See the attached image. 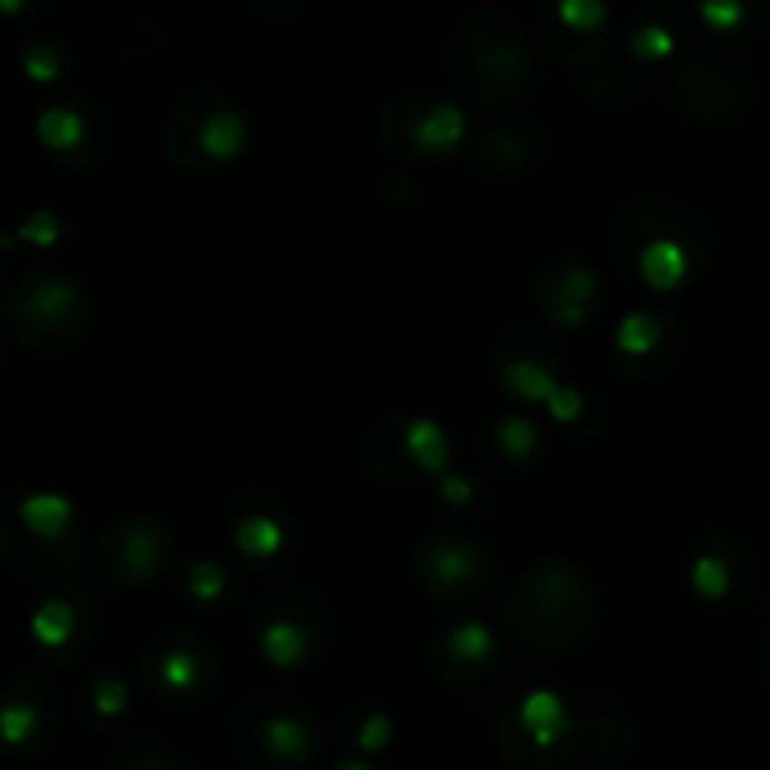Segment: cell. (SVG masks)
I'll return each mask as SVG.
<instances>
[{"instance_id": "cell-14", "label": "cell", "mask_w": 770, "mask_h": 770, "mask_svg": "<svg viewBox=\"0 0 770 770\" xmlns=\"http://www.w3.org/2000/svg\"><path fill=\"white\" fill-rule=\"evenodd\" d=\"M72 628H76V613H72V606L68 601H42L38 606V613L31 617V631L38 636V643H46V647H61L68 636H72Z\"/></svg>"}, {"instance_id": "cell-12", "label": "cell", "mask_w": 770, "mask_h": 770, "mask_svg": "<svg viewBox=\"0 0 770 770\" xmlns=\"http://www.w3.org/2000/svg\"><path fill=\"white\" fill-rule=\"evenodd\" d=\"M76 301H79V293L72 282L46 279L27 293V312H31L34 320H61V316L76 309Z\"/></svg>"}, {"instance_id": "cell-27", "label": "cell", "mask_w": 770, "mask_h": 770, "mask_svg": "<svg viewBox=\"0 0 770 770\" xmlns=\"http://www.w3.org/2000/svg\"><path fill=\"white\" fill-rule=\"evenodd\" d=\"M57 233H61V222H57L53 211H34L31 219L19 226V237H23V241H34V244H53Z\"/></svg>"}, {"instance_id": "cell-25", "label": "cell", "mask_w": 770, "mask_h": 770, "mask_svg": "<svg viewBox=\"0 0 770 770\" xmlns=\"http://www.w3.org/2000/svg\"><path fill=\"white\" fill-rule=\"evenodd\" d=\"M189 590L200 601H214L226 590V571L222 564H214V560H200V564H192L189 571Z\"/></svg>"}, {"instance_id": "cell-11", "label": "cell", "mask_w": 770, "mask_h": 770, "mask_svg": "<svg viewBox=\"0 0 770 770\" xmlns=\"http://www.w3.org/2000/svg\"><path fill=\"white\" fill-rule=\"evenodd\" d=\"M503 383H508V391H516L519 399H530V402H546L552 391H557V377L546 369V364H538V361H527V358H519V361H508V369L500 372Z\"/></svg>"}, {"instance_id": "cell-7", "label": "cell", "mask_w": 770, "mask_h": 770, "mask_svg": "<svg viewBox=\"0 0 770 770\" xmlns=\"http://www.w3.org/2000/svg\"><path fill=\"white\" fill-rule=\"evenodd\" d=\"M200 147L211 158H219V162H226V158H233V154H241V147H244V117L233 113V110L211 113L200 124Z\"/></svg>"}, {"instance_id": "cell-3", "label": "cell", "mask_w": 770, "mask_h": 770, "mask_svg": "<svg viewBox=\"0 0 770 770\" xmlns=\"http://www.w3.org/2000/svg\"><path fill=\"white\" fill-rule=\"evenodd\" d=\"M462 132H467V117H462L456 102L429 106L418 117V124H413V140H418L424 154H443L448 147H456L462 140Z\"/></svg>"}, {"instance_id": "cell-18", "label": "cell", "mask_w": 770, "mask_h": 770, "mask_svg": "<svg viewBox=\"0 0 770 770\" xmlns=\"http://www.w3.org/2000/svg\"><path fill=\"white\" fill-rule=\"evenodd\" d=\"M237 546L249 552V557H271L282 546V527L268 516H252L237 527Z\"/></svg>"}, {"instance_id": "cell-31", "label": "cell", "mask_w": 770, "mask_h": 770, "mask_svg": "<svg viewBox=\"0 0 770 770\" xmlns=\"http://www.w3.org/2000/svg\"><path fill=\"white\" fill-rule=\"evenodd\" d=\"M391 740V718L388 714H369L358 729V744L364 748V752H377V748H383Z\"/></svg>"}, {"instance_id": "cell-8", "label": "cell", "mask_w": 770, "mask_h": 770, "mask_svg": "<svg viewBox=\"0 0 770 770\" xmlns=\"http://www.w3.org/2000/svg\"><path fill=\"white\" fill-rule=\"evenodd\" d=\"M72 519V503L61 492H34L23 500V522L38 538H57Z\"/></svg>"}, {"instance_id": "cell-24", "label": "cell", "mask_w": 770, "mask_h": 770, "mask_svg": "<svg viewBox=\"0 0 770 770\" xmlns=\"http://www.w3.org/2000/svg\"><path fill=\"white\" fill-rule=\"evenodd\" d=\"M34 726H38V714L27 703H4V707H0V737H4L8 744L27 740L34 733Z\"/></svg>"}, {"instance_id": "cell-13", "label": "cell", "mask_w": 770, "mask_h": 770, "mask_svg": "<svg viewBox=\"0 0 770 770\" xmlns=\"http://www.w3.org/2000/svg\"><path fill=\"white\" fill-rule=\"evenodd\" d=\"M38 136L53 151H68V147L83 140V117L68 110V106H49V110L38 113Z\"/></svg>"}, {"instance_id": "cell-17", "label": "cell", "mask_w": 770, "mask_h": 770, "mask_svg": "<svg viewBox=\"0 0 770 770\" xmlns=\"http://www.w3.org/2000/svg\"><path fill=\"white\" fill-rule=\"evenodd\" d=\"M661 339V323L650 312H628L617 323V347L624 353H650Z\"/></svg>"}, {"instance_id": "cell-29", "label": "cell", "mask_w": 770, "mask_h": 770, "mask_svg": "<svg viewBox=\"0 0 770 770\" xmlns=\"http://www.w3.org/2000/svg\"><path fill=\"white\" fill-rule=\"evenodd\" d=\"M546 407L557 421H576L582 413V391L568 388V383H557V391L546 399Z\"/></svg>"}, {"instance_id": "cell-23", "label": "cell", "mask_w": 770, "mask_h": 770, "mask_svg": "<svg viewBox=\"0 0 770 770\" xmlns=\"http://www.w3.org/2000/svg\"><path fill=\"white\" fill-rule=\"evenodd\" d=\"M557 12L571 27V31H598V27L606 23V16H609L601 0H560Z\"/></svg>"}, {"instance_id": "cell-22", "label": "cell", "mask_w": 770, "mask_h": 770, "mask_svg": "<svg viewBox=\"0 0 770 770\" xmlns=\"http://www.w3.org/2000/svg\"><path fill=\"white\" fill-rule=\"evenodd\" d=\"M631 53L643 57V61H661V57L673 53V31L661 23H643L631 31Z\"/></svg>"}, {"instance_id": "cell-1", "label": "cell", "mask_w": 770, "mask_h": 770, "mask_svg": "<svg viewBox=\"0 0 770 770\" xmlns=\"http://www.w3.org/2000/svg\"><path fill=\"white\" fill-rule=\"evenodd\" d=\"M519 722L538 748H552L568 733V707H564V699L557 692H549V688H534V692L519 703Z\"/></svg>"}, {"instance_id": "cell-4", "label": "cell", "mask_w": 770, "mask_h": 770, "mask_svg": "<svg viewBox=\"0 0 770 770\" xmlns=\"http://www.w3.org/2000/svg\"><path fill=\"white\" fill-rule=\"evenodd\" d=\"M639 271L654 290H673L688 271V256L673 237H658V241H647L643 252H639Z\"/></svg>"}, {"instance_id": "cell-6", "label": "cell", "mask_w": 770, "mask_h": 770, "mask_svg": "<svg viewBox=\"0 0 770 770\" xmlns=\"http://www.w3.org/2000/svg\"><path fill=\"white\" fill-rule=\"evenodd\" d=\"M260 650L271 666L290 669L309 654V631L301 624H293V620H271V624L260 631Z\"/></svg>"}, {"instance_id": "cell-20", "label": "cell", "mask_w": 770, "mask_h": 770, "mask_svg": "<svg viewBox=\"0 0 770 770\" xmlns=\"http://www.w3.org/2000/svg\"><path fill=\"white\" fill-rule=\"evenodd\" d=\"M158 677L170 692H189L200 680V661H196L189 650H170L162 661H158Z\"/></svg>"}, {"instance_id": "cell-9", "label": "cell", "mask_w": 770, "mask_h": 770, "mask_svg": "<svg viewBox=\"0 0 770 770\" xmlns=\"http://www.w3.org/2000/svg\"><path fill=\"white\" fill-rule=\"evenodd\" d=\"M443 647H448V654L462 661V666H481V661L492 658L497 639H492V631L481 624V620H467V624H456L443 636Z\"/></svg>"}, {"instance_id": "cell-26", "label": "cell", "mask_w": 770, "mask_h": 770, "mask_svg": "<svg viewBox=\"0 0 770 770\" xmlns=\"http://www.w3.org/2000/svg\"><path fill=\"white\" fill-rule=\"evenodd\" d=\"M128 703V688H124V680H117V677H106V680H98L94 684V710L98 714H121Z\"/></svg>"}, {"instance_id": "cell-19", "label": "cell", "mask_w": 770, "mask_h": 770, "mask_svg": "<svg viewBox=\"0 0 770 770\" xmlns=\"http://www.w3.org/2000/svg\"><path fill=\"white\" fill-rule=\"evenodd\" d=\"M497 440L500 448L508 451L511 459H530L538 448V424L530 418H519V413H511V418H503L497 424Z\"/></svg>"}, {"instance_id": "cell-2", "label": "cell", "mask_w": 770, "mask_h": 770, "mask_svg": "<svg viewBox=\"0 0 770 770\" xmlns=\"http://www.w3.org/2000/svg\"><path fill=\"white\" fill-rule=\"evenodd\" d=\"M594 293H598V274L587 268V263H571V268L560 274V286L552 290L549 298V312L557 323H582L594 304Z\"/></svg>"}, {"instance_id": "cell-34", "label": "cell", "mask_w": 770, "mask_h": 770, "mask_svg": "<svg viewBox=\"0 0 770 770\" xmlns=\"http://www.w3.org/2000/svg\"><path fill=\"white\" fill-rule=\"evenodd\" d=\"M19 8H23L19 0H0V12H19Z\"/></svg>"}, {"instance_id": "cell-33", "label": "cell", "mask_w": 770, "mask_h": 770, "mask_svg": "<svg viewBox=\"0 0 770 770\" xmlns=\"http://www.w3.org/2000/svg\"><path fill=\"white\" fill-rule=\"evenodd\" d=\"M334 770H372L369 763H358V759H347V763H339Z\"/></svg>"}, {"instance_id": "cell-30", "label": "cell", "mask_w": 770, "mask_h": 770, "mask_svg": "<svg viewBox=\"0 0 770 770\" xmlns=\"http://www.w3.org/2000/svg\"><path fill=\"white\" fill-rule=\"evenodd\" d=\"M699 12H703L707 23H714L718 31H729V27L744 19V4H740V0H707Z\"/></svg>"}, {"instance_id": "cell-5", "label": "cell", "mask_w": 770, "mask_h": 770, "mask_svg": "<svg viewBox=\"0 0 770 770\" xmlns=\"http://www.w3.org/2000/svg\"><path fill=\"white\" fill-rule=\"evenodd\" d=\"M407 451L413 456V462L432 473H440L443 467H448V456H451V440L448 432L440 429V421L432 418H413L407 424Z\"/></svg>"}, {"instance_id": "cell-15", "label": "cell", "mask_w": 770, "mask_h": 770, "mask_svg": "<svg viewBox=\"0 0 770 770\" xmlns=\"http://www.w3.org/2000/svg\"><path fill=\"white\" fill-rule=\"evenodd\" d=\"M424 576L437 582V587H459V582H467L473 576V557L462 546H443L429 557Z\"/></svg>"}, {"instance_id": "cell-10", "label": "cell", "mask_w": 770, "mask_h": 770, "mask_svg": "<svg viewBox=\"0 0 770 770\" xmlns=\"http://www.w3.org/2000/svg\"><path fill=\"white\" fill-rule=\"evenodd\" d=\"M263 737H268L271 752L279 756V759H286V763H298V759L309 756V748H312L309 726H304L301 718H293V714L268 718V726H263Z\"/></svg>"}, {"instance_id": "cell-32", "label": "cell", "mask_w": 770, "mask_h": 770, "mask_svg": "<svg viewBox=\"0 0 770 770\" xmlns=\"http://www.w3.org/2000/svg\"><path fill=\"white\" fill-rule=\"evenodd\" d=\"M440 497L451 503H467L473 497V486L462 473H440Z\"/></svg>"}, {"instance_id": "cell-21", "label": "cell", "mask_w": 770, "mask_h": 770, "mask_svg": "<svg viewBox=\"0 0 770 770\" xmlns=\"http://www.w3.org/2000/svg\"><path fill=\"white\" fill-rule=\"evenodd\" d=\"M729 564L722 557H714V552H703V557H696L692 564V587L699 590L703 598H722L729 590Z\"/></svg>"}, {"instance_id": "cell-16", "label": "cell", "mask_w": 770, "mask_h": 770, "mask_svg": "<svg viewBox=\"0 0 770 770\" xmlns=\"http://www.w3.org/2000/svg\"><path fill=\"white\" fill-rule=\"evenodd\" d=\"M158 560H162V534L154 527H140L124 541V564L136 579H151Z\"/></svg>"}, {"instance_id": "cell-28", "label": "cell", "mask_w": 770, "mask_h": 770, "mask_svg": "<svg viewBox=\"0 0 770 770\" xmlns=\"http://www.w3.org/2000/svg\"><path fill=\"white\" fill-rule=\"evenodd\" d=\"M23 68H27V76H34V79H53L61 72V53H57L53 46H31L23 57Z\"/></svg>"}, {"instance_id": "cell-35", "label": "cell", "mask_w": 770, "mask_h": 770, "mask_svg": "<svg viewBox=\"0 0 770 770\" xmlns=\"http://www.w3.org/2000/svg\"><path fill=\"white\" fill-rule=\"evenodd\" d=\"M0 244H8V237H0Z\"/></svg>"}]
</instances>
